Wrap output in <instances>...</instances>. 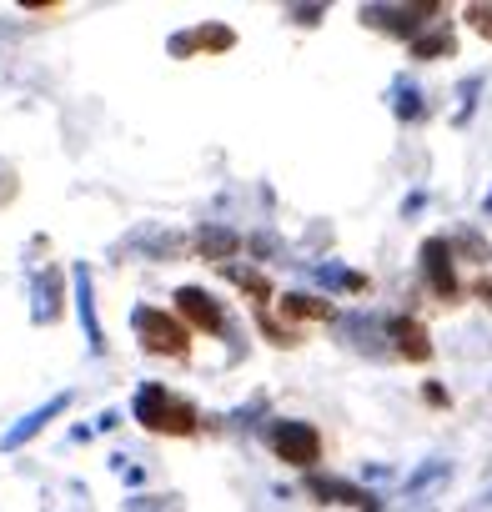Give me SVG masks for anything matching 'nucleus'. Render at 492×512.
<instances>
[{"label": "nucleus", "instance_id": "f8f14e48", "mask_svg": "<svg viewBox=\"0 0 492 512\" xmlns=\"http://www.w3.org/2000/svg\"><path fill=\"white\" fill-rule=\"evenodd\" d=\"M36 322H56V312H61V287H56V272H46V277H36Z\"/></svg>", "mask_w": 492, "mask_h": 512}, {"label": "nucleus", "instance_id": "9d476101", "mask_svg": "<svg viewBox=\"0 0 492 512\" xmlns=\"http://www.w3.org/2000/svg\"><path fill=\"white\" fill-rule=\"evenodd\" d=\"M231 46H236V36H231L226 26H196V31H186V36L171 41V56H191V51H231Z\"/></svg>", "mask_w": 492, "mask_h": 512}, {"label": "nucleus", "instance_id": "6e6552de", "mask_svg": "<svg viewBox=\"0 0 492 512\" xmlns=\"http://www.w3.org/2000/svg\"><path fill=\"white\" fill-rule=\"evenodd\" d=\"M437 6H367L362 11V21L367 26H382V31H392V36H412L417 31V16H432Z\"/></svg>", "mask_w": 492, "mask_h": 512}, {"label": "nucleus", "instance_id": "4468645a", "mask_svg": "<svg viewBox=\"0 0 492 512\" xmlns=\"http://www.w3.org/2000/svg\"><path fill=\"white\" fill-rule=\"evenodd\" d=\"M282 312H287V317H332V307H327V302L302 297V292H297V297H282Z\"/></svg>", "mask_w": 492, "mask_h": 512}, {"label": "nucleus", "instance_id": "f257e3e1", "mask_svg": "<svg viewBox=\"0 0 492 512\" xmlns=\"http://www.w3.org/2000/svg\"><path fill=\"white\" fill-rule=\"evenodd\" d=\"M131 417L146 427V432H166V437H191L196 432V407L186 402V397H176V392H166L161 382H146L141 392H136V402H131Z\"/></svg>", "mask_w": 492, "mask_h": 512}, {"label": "nucleus", "instance_id": "aec40b11", "mask_svg": "<svg viewBox=\"0 0 492 512\" xmlns=\"http://www.w3.org/2000/svg\"><path fill=\"white\" fill-rule=\"evenodd\" d=\"M11 196H16V171H11L6 161H0V206H6Z\"/></svg>", "mask_w": 492, "mask_h": 512}, {"label": "nucleus", "instance_id": "2eb2a0df", "mask_svg": "<svg viewBox=\"0 0 492 512\" xmlns=\"http://www.w3.org/2000/svg\"><path fill=\"white\" fill-rule=\"evenodd\" d=\"M236 246H241V241H236L231 231H201V251H206V256H231Z\"/></svg>", "mask_w": 492, "mask_h": 512}, {"label": "nucleus", "instance_id": "0eeeda50", "mask_svg": "<svg viewBox=\"0 0 492 512\" xmlns=\"http://www.w3.org/2000/svg\"><path fill=\"white\" fill-rule=\"evenodd\" d=\"M422 272H427V282H432V292H437V297H457L452 251H447V241H442V236H432V241L422 246Z\"/></svg>", "mask_w": 492, "mask_h": 512}, {"label": "nucleus", "instance_id": "f03ea898", "mask_svg": "<svg viewBox=\"0 0 492 512\" xmlns=\"http://www.w3.org/2000/svg\"><path fill=\"white\" fill-rule=\"evenodd\" d=\"M131 327H136V337H141V347L146 352H156V357H191V332H186V322H176V317H166L161 307H136L131 312Z\"/></svg>", "mask_w": 492, "mask_h": 512}, {"label": "nucleus", "instance_id": "39448f33", "mask_svg": "<svg viewBox=\"0 0 492 512\" xmlns=\"http://www.w3.org/2000/svg\"><path fill=\"white\" fill-rule=\"evenodd\" d=\"M71 282H76V312H81L86 342H91V352L101 357V352H106V332H101V322H96V292H91V267L81 262V267L71 272Z\"/></svg>", "mask_w": 492, "mask_h": 512}, {"label": "nucleus", "instance_id": "9b49d317", "mask_svg": "<svg viewBox=\"0 0 492 512\" xmlns=\"http://www.w3.org/2000/svg\"><path fill=\"white\" fill-rule=\"evenodd\" d=\"M392 337H397V352H402V357H412V362H427V357H432V342H427V332H422L417 322L397 317V322H392Z\"/></svg>", "mask_w": 492, "mask_h": 512}, {"label": "nucleus", "instance_id": "1a4fd4ad", "mask_svg": "<svg viewBox=\"0 0 492 512\" xmlns=\"http://www.w3.org/2000/svg\"><path fill=\"white\" fill-rule=\"evenodd\" d=\"M307 492L322 497V502H342V507H362V512H377V497L342 482V477H307Z\"/></svg>", "mask_w": 492, "mask_h": 512}, {"label": "nucleus", "instance_id": "7ed1b4c3", "mask_svg": "<svg viewBox=\"0 0 492 512\" xmlns=\"http://www.w3.org/2000/svg\"><path fill=\"white\" fill-rule=\"evenodd\" d=\"M267 442L292 467H317V457H322V432L312 422H272L267 427Z\"/></svg>", "mask_w": 492, "mask_h": 512}, {"label": "nucleus", "instance_id": "4be33fe9", "mask_svg": "<svg viewBox=\"0 0 492 512\" xmlns=\"http://www.w3.org/2000/svg\"><path fill=\"white\" fill-rule=\"evenodd\" d=\"M482 502H492V487H487V492H482Z\"/></svg>", "mask_w": 492, "mask_h": 512}, {"label": "nucleus", "instance_id": "f3484780", "mask_svg": "<svg viewBox=\"0 0 492 512\" xmlns=\"http://www.w3.org/2000/svg\"><path fill=\"white\" fill-rule=\"evenodd\" d=\"M467 21H472V31H477V36H487V41H492V6H467Z\"/></svg>", "mask_w": 492, "mask_h": 512}, {"label": "nucleus", "instance_id": "dca6fc26", "mask_svg": "<svg viewBox=\"0 0 492 512\" xmlns=\"http://www.w3.org/2000/svg\"><path fill=\"white\" fill-rule=\"evenodd\" d=\"M226 277H231L236 287H246V292H257V297H267V277H257V272H241V267H226Z\"/></svg>", "mask_w": 492, "mask_h": 512}, {"label": "nucleus", "instance_id": "ddd939ff", "mask_svg": "<svg viewBox=\"0 0 492 512\" xmlns=\"http://www.w3.org/2000/svg\"><path fill=\"white\" fill-rule=\"evenodd\" d=\"M412 56H417V61H432V56H452V36H447V31L417 36V41H412Z\"/></svg>", "mask_w": 492, "mask_h": 512}, {"label": "nucleus", "instance_id": "20e7f679", "mask_svg": "<svg viewBox=\"0 0 492 512\" xmlns=\"http://www.w3.org/2000/svg\"><path fill=\"white\" fill-rule=\"evenodd\" d=\"M176 312L186 317V327L211 332V337L226 327V312H221V302H216L206 287H181V292H176Z\"/></svg>", "mask_w": 492, "mask_h": 512}, {"label": "nucleus", "instance_id": "412c9836", "mask_svg": "<svg viewBox=\"0 0 492 512\" xmlns=\"http://www.w3.org/2000/svg\"><path fill=\"white\" fill-rule=\"evenodd\" d=\"M287 16H292V21H302V26H317V16H322V6H292Z\"/></svg>", "mask_w": 492, "mask_h": 512}, {"label": "nucleus", "instance_id": "6ab92c4d", "mask_svg": "<svg viewBox=\"0 0 492 512\" xmlns=\"http://www.w3.org/2000/svg\"><path fill=\"white\" fill-rule=\"evenodd\" d=\"M417 111H422V106H417V91L402 86V91H397V116H417Z\"/></svg>", "mask_w": 492, "mask_h": 512}, {"label": "nucleus", "instance_id": "423d86ee", "mask_svg": "<svg viewBox=\"0 0 492 512\" xmlns=\"http://www.w3.org/2000/svg\"><path fill=\"white\" fill-rule=\"evenodd\" d=\"M66 402H71V397H66V392H56V397H51L46 407H36V412H26V417H21V422H16V427L6 432V437H0V447H6V452H16V447H26V442H31V437H36V432H41L46 422H56V417L66 412Z\"/></svg>", "mask_w": 492, "mask_h": 512}, {"label": "nucleus", "instance_id": "a211bd4d", "mask_svg": "<svg viewBox=\"0 0 492 512\" xmlns=\"http://www.w3.org/2000/svg\"><path fill=\"white\" fill-rule=\"evenodd\" d=\"M442 472H447V462H427V467H422V472L407 482V492H422V487H427V482H437Z\"/></svg>", "mask_w": 492, "mask_h": 512}]
</instances>
